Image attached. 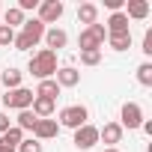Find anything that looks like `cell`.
<instances>
[{"label":"cell","instance_id":"d4e9b609","mask_svg":"<svg viewBox=\"0 0 152 152\" xmlns=\"http://www.w3.org/2000/svg\"><path fill=\"white\" fill-rule=\"evenodd\" d=\"M15 152H42V143H39L36 137H30V140L24 137V140L18 143V149H15Z\"/></svg>","mask_w":152,"mask_h":152},{"label":"cell","instance_id":"9c48e42d","mask_svg":"<svg viewBox=\"0 0 152 152\" xmlns=\"http://www.w3.org/2000/svg\"><path fill=\"white\" fill-rule=\"evenodd\" d=\"M54 81H57L60 90H63V87H78V84H81V72L75 69V66H63V69L54 72Z\"/></svg>","mask_w":152,"mask_h":152},{"label":"cell","instance_id":"484cf974","mask_svg":"<svg viewBox=\"0 0 152 152\" xmlns=\"http://www.w3.org/2000/svg\"><path fill=\"white\" fill-rule=\"evenodd\" d=\"M12 42H15V30L6 27V24H0V48H6V45H12Z\"/></svg>","mask_w":152,"mask_h":152},{"label":"cell","instance_id":"7402d4cb","mask_svg":"<svg viewBox=\"0 0 152 152\" xmlns=\"http://www.w3.org/2000/svg\"><path fill=\"white\" fill-rule=\"evenodd\" d=\"M36 122H39V119L33 116V110H21V113H18V128H21V131H33Z\"/></svg>","mask_w":152,"mask_h":152},{"label":"cell","instance_id":"2e32d148","mask_svg":"<svg viewBox=\"0 0 152 152\" xmlns=\"http://www.w3.org/2000/svg\"><path fill=\"white\" fill-rule=\"evenodd\" d=\"M78 21L87 24V27L96 24V21H99V6H96V3H81V6H78Z\"/></svg>","mask_w":152,"mask_h":152},{"label":"cell","instance_id":"e0dca14e","mask_svg":"<svg viewBox=\"0 0 152 152\" xmlns=\"http://www.w3.org/2000/svg\"><path fill=\"white\" fill-rule=\"evenodd\" d=\"M36 96H39V99H51V102H57V96H60V87H57V81H54V78H48V81H39V87H36Z\"/></svg>","mask_w":152,"mask_h":152},{"label":"cell","instance_id":"4dcf8cb0","mask_svg":"<svg viewBox=\"0 0 152 152\" xmlns=\"http://www.w3.org/2000/svg\"><path fill=\"white\" fill-rule=\"evenodd\" d=\"M0 152H15V146H9V143H0Z\"/></svg>","mask_w":152,"mask_h":152},{"label":"cell","instance_id":"30bf717a","mask_svg":"<svg viewBox=\"0 0 152 152\" xmlns=\"http://www.w3.org/2000/svg\"><path fill=\"white\" fill-rule=\"evenodd\" d=\"M99 140H104L107 149H113L122 140V125L119 122H104V128H99Z\"/></svg>","mask_w":152,"mask_h":152},{"label":"cell","instance_id":"9a60e30c","mask_svg":"<svg viewBox=\"0 0 152 152\" xmlns=\"http://www.w3.org/2000/svg\"><path fill=\"white\" fill-rule=\"evenodd\" d=\"M125 6H128V9H125V18H134V21H143V18L149 15V3H146V0H128Z\"/></svg>","mask_w":152,"mask_h":152},{"label":"cell","instance_id":"d6986e66","mask_svg":"<svg viewBox=\"0 0 152 152\" xmlns=\"http://www.w3.org/2000/svg\"><path fill=\"white\" fill-rule=\"evenodd\" d=\"M0 78H3V87H6V90H18V87H21V72H18V69H3Z\"/></svg>","mask_w":152,"mask_h":152},{"label":"cell","instance_id":"8992f818","mask_svg":"<svg viewBox=\"0 0 152 152\" xmlns=\"http://www.w3.org/2000/svg\"><path fill=\"white\" fill-rule=\"evenodd\" d=\"M140 122H143L140 104H137V102H125L122 110H119V125H122V128H140Z\"/></svg>","mask_w":152,"mask_h":152},{"label":"cell","instance_id":"5b68a950","mask_svg":"<svg viewBox=\"0 0 152 152\" xmlns=\"http://www.w3.org/2000/svg\"><path fill=\"white\" fill-rule=\"evenodd\" d=\"M33 99H36V93H33V90H27V87H18V90H6V96H3V104H6V107H15V110H30Z\"/></svg>","mask_w":152,"mask_h":152},{"label":"cell","instance_id":"ba28073f","mask_svg":"<svg viewBox=\"0 0 152 152\" xmlns=\"http://www.w3.org/2000/svg\"><path fill=\"white\" fill-rule=\"evenodd\" d=\"M96 143H99V128H96V125H90V122H87V125H81L78 131H75V146H78L81 152L93 149Z\"/></svg>","mask_w":152,"mask_h":152},{"label":"cell","instance_id":"44dd1931","mask_svg":"<svg viewBox=\"0 0 152 152\" xmlns=\"http://www.w3.org/2000/svg\"><path fill=\"white\" fill-rule=\"evenodd\" d=\"M3 21H6V27H12V30H15L18 24H24V12H21L18 6H9V9H6V15H3Z\"/></svg>","mask_w":152,"mask_h":152},{"label":"cell","instance_id":"f546056e","mask_svg":"<svg viewBox=\"0 0 152 152\" xmlns=\"http://www.w3.org/2000/svg\"><path fill=\"white\" fill-rule=\"evenodd\" d=\"M39 6V0H18V9L21 12H27V9H36Z\"/></svg>","mask_w":152,"mask_h":152},{"label":"cell","instance_id":"7c38bea8","mask_svg":"<svg viewBox=\"0 0 152 152\" xmlns=\"http://www.w3.org/2000/svg\"><path fill=\"white\" fill-rule=\"evenodd\" d=\"M57 131H60L57 119H39V122H36V128H33V137L42 143V140H51V137H57Z\"/></svg>","mask_w":152,"mask_h":152},{"label":"cell","instance_id":"7a4b0ae2","mask_svg":"<svg viewBox=\"0 0 152 152\" xmlns=\"http://www.w3.org/2000/svg\"><path fill=\"white\" fill-rule=\"evenodd\" d=\"M42 36H45V24H42L39 18H30V21H24V24H21V33L15 36V42H12V45H15L18 51H30Z\"/></svg>","mask_w":152,"mask_h":152},{"label":"cell","instance_id":"52a82bcc","mask_svg":"<svg viewBox=\"0 0 152 152\" xmlns=\"http://www.w3.org/2000/svg\"><path fill=\"white\" fill-rule=\"evenodd\" d=\"M66 6L60 3V0H45V3H39V21L42 24H57L63 18Z\"/></svg>","mask_w":152,"mask_h":152},{"label":"cell","instance_id":"277c9868","mask_svg":"<svg viewBox=\"0 0 152 152\" xmlns=\"http://www.w3.org/2000/svg\"><path fill=\"white\" fill-rule=\"evenodd\" d=\"M87 119H90V110H87L84 104H69V107L60 110V122H57V125H66V128H75V131H78L81 125H87Z\"/></svg>","mask_w":152,"mask_h":152},{"label":"cell","instance_id":"83f0119b","mask_svg":"<svg viewBox=\"0 0 152 152\" xmlns=\"http://www.w3.org/2000/svg\"><path fill=\"white\" fill-rule=\"evenodd\" d=\"M104 6H107L110 12H122V6H125V0H104Z\"/></svg>","mask_w":152,"mask_h":152},{"label":"cell","instance_id":"ac0fdd59","mask_svg":"<svg viewBox=\"0 0 152 152\" xmlns=\"http://www.w3.org/2000/svg\"><path fill=\"white\" fill-rule=\"evenodd\" d=\"M107 45L113 51H128L131 48V33H116V36H107Z\"/></svg>","mask_w":152,"mask_h":152},{"label":"cell","instance_id":"1f68e13d","mask_svg":"<svg viewBox=\"0 0 152 152\" xmlns=\"http://www.w3.org/2000/svg\"><path fill=\"white\" fill-rule=\"evenodd\" d=\"M104 152H119V149H116V146H113V149H104Z\"/></svg>","mask_w":152,"mask_h":152},{"label":"cell","instance_id":"3957f363","mask_svg":"<svg viewBox=\"0 0 152 152\" xmlns=\"http://www.w3.org/2000/svg\"><path fill=\"white\" fill-rule=\"evenodd\" d=\"M104 39H107V30H104V24L96 21V24H90L87 30H81L78 45H81V51H102Z\"/></svg>","mask_w":152,"mask_h":152},{"label":"cell","instance_id":"5bb4252c","mask_svg":"<svg viewBox=\"0 0 152 152\" xmlns=\"http://www.w3.org/2000/svg\"><path fill=\"white\" fill-rule=\"evenodd\" d=\"M107 36H116V33H131L128 30V18H125V12H113L110 18H107Z\"/></svg>","mask_w":152,"mask_h":152},{"label":"cell","instance_id":"cb8c5ba5","mask_svg":"<svg viewBox=\"0 0 152 152\" xmlns=\"http://www.w3.org/2000/svg\"><path fill=\"white\" fill-rule=\"evenodd\" d=\"M102 63V51H81V66H99Z\"/></svg>","mask_w":152,"mask_h":152},{"label":"cell","instance_id":"8fae6325","mask_svg":"<svg viewBox=\"0 0 152 152\" xmlns=\"http://www.w3.org/2000/svg\"><path fill=\"white\" fill-rule=\"evenodd\" d=\"M45 45H48V51H60V48H66V42H69V36H66V30H60V27H51V30H45Z\"/></svg>","mask_w":152,"mask_h":152},{"label":"cell","instance_id":"603a6c76","mask_svg":"<svg viewBox=\"0 0 152 152\" xmlns=\"http://www.w3.org/2000/svg\"><path fill=\"white\" fill-rule=\"evenodd\" d=\"M137 81L143 87H152V63H140L137 66Z\"/></svg>","mask_w":152,"mask_h":152},{"label":"cell","instance_id":"4316f807","mask_svg":"<svg viewBox=\"0 0 152 152\" xmlns=\"http://www.w3.org/2000/svg\"><path fill=\"white\" fill-rule=\"evenodd\" d=\"M143 54L152 57V30H146V36H143Z\"/></svg>","mask_w":152,"mask_h":152},{"label":"cell","instance_id":"f1b7e54d","mask_svg":"<svg viewBox=\"0 0 152 152\" xmlns=\"http://www.w3.org/2000/svg\"><path fill=\"white\" fill-rule=\"evenodd\" d=\"M9 128H12V122H9V116H6L3 110H0V134H6Z\"/></svg>","mask_w":152,"mask_h":152},{"label":"cell","instance_id":"4fadbf2b","mask_svg":"<svg viewBox=\"0 0 152 152\" xmlns=\"http://www.w3.org/2000/svg\"><path fill=\"white\" fill-rule=\"evenodd\" d=\"M54 107H57V102H51V99H33V104H30V110H33V116L36 119H51V113H54Z\"/></svg>","mask_w":152,"mask_h":152},{"label":"cell","instance_id":"6da1fadb","mask_svg":"<svg viewBox=\"0 0 152 152\" xmlns=\"http://www.w3.org/2000/svg\"><path fill=\"white\" fill-rule=\"evenodd\" d=\"M27 72L33 75V78H39V81L54 78V72H57V54H54V51H48V48H42L39 54H33V57H30Z\"/></svg>","mask_w":152,"mask_h":152},{"label":"cell","instance_id":"ffe728a7","mask_svg":"<svg viewBox=\"0 0 152 152\" xmlns=\"http://www.w3.org/2000/svg\"><path fill=\"white\" fill-rule=\"evenodd\" d=\"M21 140H24V131H21L18 125H12L6 134H0V143H9V146H15V149H18V143H21Z\"/></svg>","mask_w":152,"mask_h":152}]
</instances>
